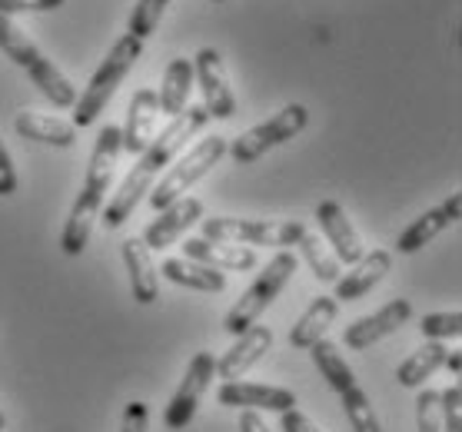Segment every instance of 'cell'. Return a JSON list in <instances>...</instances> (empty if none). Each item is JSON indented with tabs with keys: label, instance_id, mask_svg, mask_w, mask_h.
<instances>
[{
	"label": "cell",
	"instance_id": "33",
	"mask_svg": "<svg viewBox=\"0 0 462 432\" xmlns=\"http://www.w3.org/2000/svg\"><path fill=\"white\" fill-rule=\"evenodd\" d=\"M63 0H0V17H14V14H47L60 11Z\"/></svg>",
	"mask_w": 462,
	"mask_h": 432
},
{
	"label": "cell",
	"instance_id": "24",
	"mask_svg": "<svg viewBox=\"0 0 462 432\" xmlns=\"http://www.w3.org/2000/svg\"><path fill=\"white\" fill-rule=\"evenodd\" d=\"M160 273L167 276L170 283L183 286V290H197V293H223L226 290V273L223 270L203 266L197 260H187V256L167 260V263L160 266Z\"/></svg>",
	"mask_w": 462,
	"mask_h": 432
},
{
	"label": "cell",
	"instance_id": "19",
	"mask_svg": "<svg viewBox=\"0 0 462 432\" xmlns=\"http://www.w3.org/2000/svg\"><path fill=\"white\" fill-rule=\"evenodd\" d=\"M183 256L187 260H197L203 266H213V270H233V273H246V270H256L260 256L253 246H236V243H213V240H187L183 243Z\"/></svg>",
	"mask_w": 462,
	"mask_h": 432
},
{
	"label": "cell",
	"instance_id": "10",
	"mask_svg": "<svg viewBox=\"0 0 462 432\" xmlns=\"http://www.w3.org/2000/svg\"><path fill=\"white\" fill-rule=\"evenodd\" d=\"M193 77L200 80L203 110L210 114V120H230L236 114V94L230 90L226 67H223V57L217 47H203L193 57Z\"/></svg>",
	"mask_w": 462,
	"mask_h": 432
},
{
	"label": "cell",
	"instance_id": "30",
	"mask_svg": "<svg viewBox=\"0 0 462 432\" xmlns=\"http://www.w3.org/2000/svg\"><path fill=\"white\" fill-rule=\"evenodd\" d=\"M420 333L426 343H446V339H459L462 333V313L459 309H446V313H430L422 317Z\"/></svg>",
	"mask_w": 462,
	"mask_h": 432
},
{
	"label": "cell",
	"instance_id": "6",
	"mask_svg": "<svg viewBox=\"0 0 462 432\" xmlns=\"http://www.w3.org/2000/svg\"><path fill=\"white\" fill-rule=\"evenodd\" d=\"M296 266H300V260H296L290 250H280V253L270 260V263L263 266L260 273H256V280L250 283V290L236 299V306H233L230 313H226V319H223V329L230 333V336H240V333H246V329L256 323V319L273 306V299L280 293H283V286L293 280Z\"/></svg>",
	"mask_w": 462,
	"mask_h": 432
},
{
	"label": "cell",
	"instance_id": "15",
	"mask_svg": "<svg viewBox=\"0 0 462 432\" xmlns=\"http://www.w3.org/2000/svg\"><path fill=\"white\" fill-rule=\"evenodd\" d=\"M270 346H273V329L253 323V326L246 329V333H240L236 343L217 359V376H220L223 382L243 380V376L270 353Z\"/></svg>",
	"mask_w": 462,
	"mask_h": 432
},
{
	"label": "cell",
	"instance_id": "29",
	"mask_svg": "<svg viewBox=\"0 0 462 432\" xmlns=\"http://www.w3.org/2000/svg\"><path fill=\"white\" fill-rule=\"evenodd\" d=\"M170 0H137L134 11H130V23H126V33L137 37V41H147L150 33L160 27V17L167 14Z\"/></svg>",
	"mask_w": 462,
	"mask_h": 432
},
{
	"label": "cell",
	"instance_id": "2",
	"mask_svg": "<svg viewBox=\"0 0 462 432\" xmlns=\"http://www.w3.org/2000/svg\"><path fill=\"white\" fill-rule=\"evenodd\" d=\"M120 127L116 124H106L100 133H97L94 153H90V163H87V177H84V190L74 200V210L63 223L60 233V250L67 256H80L90 243V233H94V223L100 220V210L106 203V193H110V183H114L116 173V160H120Z\"/></svg>",
	"mask_w": 462,
	"mask_h": 432
},
{
	"label": "cell",
	"instance_id": "12",
	"mask_svg": "<svg viewBox=\"0 0 462 432\" xmlns=\"http://www.w3.org/2000/svg\"><path fill=\"white\" fill-rule=\"evenodd\" d=\"M217 402L230 409H253V412H290L296 409V392L286 386H266V382H223L217 390Z\"/></svg>",
	"mask_w": 462,
	"mask_h": 432
},
{
	"label": "cell",
	"instance_id": "36",
	"mask_svg": "<svg viewBox=\"0 0 462 432\" xmlns=\"http://www.w3.org/2000/svg\"><path fill=\"white\" fill-rule=\"evenodd\" d=\"M280 426H283V432H323L306 412H300V409L280 412Z\"/></svg>",
	"mask_w": 462,
	"mask_h": 432
},
{
	"label": "cell",
	"instance_id": "3",
	"mask_svg": "<svg viewBox=\"0 0 462 432\" xmlns=\"http://www.w3.org/2000/svg\"><path fill=\"white\" fill-rule=\"evenodd\" d=\"M0 51L11 57L14 64L27 70V77L33 80V87L41 90L53 106H74L77 104V87L60 74V67L47 60V53L27 37L21 23L14 17H0Z\"/></svg>",
	"mask_w": 462,
	"mask_h": 432
},
{
	"label": "cell",
	"instance_id": "21",
	"mask_svg": "<svg viewBox=\"0 0 462 432\" xmlns=\"http://www.w3.org/2000/svg\"><path fill=\"white\" fill-rule=\"evenodd\" d=\"M14 130L21 133L23 140H33V143H47V147H74L77 143V127L67 124L60 116H47V114H33V110H23L14 120Z\"/></svg>",
	"mask_w": 462,
	"mask_h": 432
},
{
	"label": "cell",
	"instance_id": "17",
	"mask_svg": "<svg viewBox=\"0 0 462 432\" xmlns=\"http://www.w3.org/2000/svg\"><path fill=\"white\" fill-rule=\"evenodd\" d=\"M200 220H203V200L183 197V200L170 203L167 210H160V216L143 230L140 240H143V246H147L150 253H153V250H167V246H173L193 223H200Z\"/></svg>",
	"mask_w": 462,
	"mask_h": 432
},
{
	"label": "cell",
	"instance_id": "23",
	"mask_svg": "<svg viewBox=\"0 0 462 432\" xmlns=\"http://www.w3.org/2000/svg\"><path fill=\"white\" fill-rule=\"evenodd\" d=\"M339 317V303L333 296H316L313 303L306 306V313L296 319V326L290 329V346L293 349H310L326 336V329L333 326V319Z\"/></svg>",
	"mask_w": 462,
	"mask_h": 432
},
{
	"label": "cell",
	"instance_id": "7",
	"mask_svg": "<svg viewBox=\"0 0 462 432\" xmlns=\"http://www.w3.org/2000/svg\"><path fill=\"white\" fill-rule=\"evenodd\" d=\"M306 124H310V110H306L303 104H286L280 114L256 124L253 130H246V133L233 140L226 150H230V157L236 160L240 167H250V163H256L260 157H266L270 150L283 147V143H290L293 137H300L306 130Z\"/></svg>",
	"mask_w": 462,
	"mask_h": 432
},
{
	"label": "cell",
	"instance_id": "18",
	"mask_svg": "<svg viewBox=\"0 0 462 432\" xmlns=\"http://www.w3.org/2000/svg\"><path fill=\"white\" fill-rule=\"evenodd\" d=\"M389 270H393V253H389V250H373V253H366L359 263L349 266V273H339V280L333 283L337 286L333 299H337V303L363 299V296L373 293V290L386 280Z\"/></svg>",
	"mask_w": 462,
	"mask_h": 432
},
{
	"label": "cell",
	"instance_id": "16",
	"mask_svg": "<svg viewBox=\"0 0 462 432\" xmlns=\"http://www.w3.org/2000/svg\"><path fill=\"white\" fill-rule=\"evenodd\" d=\"M459 216H462V193H449L439 207H432V210H426L422 216H416V220H412L410 226L400 233L396 250H400V253H406V256L420 253L422 246L436 240L442 230H449L452 223H459Z\"/></svg>",
	"mask_w": 462,
	"mask_h": 432
},
{
	"label": "cell",
	"instance_id": "13",
	"mask_svg": "<svg viewBox=\"0 0 462 432\" xmlns=\"http://www.w3.org/2000/svg\"><path fill=\"white\" fill-rule=\"evenodd\" d=\"M157 127H160V100H157V90H137L130 106H126V124L120 127V150L130 153V157H140L143 150L153 143L157 137Z\"/></svg>",
	"mask_w": 462,
	"mask_h": 432
},
{
	"label": "cell",
	"instance_id": "35",
	"mask_svg": "<svg viewBox=\"0 0 462 432\" xmlns=\"http://www.w3.org/2000/svg\"><path fill=\"white\" fill-rule=\"evenodd\" d=\"M17 193V170H14V157L4 137H0V197H14Z\"/></svg>",
	"mask_w": 462,
	"mask_h": 432
},
{
	"label": "cell",
	"instance_id": "25",
	"mask_svg": "<svg viewBox=\"0 0 462 432\" xmlns=\"http://www.w3.org/2000/svg\"><path fill=\"white\" fill-rule=\"evenodd\" d=\"M446 353H449L446 343H422L416 353H410L406 363H400V369H396V382H400L402 390H422V386L442 369Z\"/></svg>",
	"mask_w": 462,
	"mask_h": 432
},
{
	"label": "cell",
	"instance_id": "27",
	"mask_svg": "<svg viewBox=\"0 0 462 432\" xmlns=\"http://www.w3.org/2000/svg\"><path fill=\"white\" fill-rule=\"evenodd\" d=\"M296 246H300V253H303V260L310 263V270H313V276L319 283H337L339 273H343V263L333 256V250L326 246V240H319L316 233H303Z\"/></svg>",
	"mask_w": 462,
	"mask_h": 432
},
{
	"label": "cell",
	"instance_id": "8",
	"mask_svg": "<svg viewBox=\"0 0 462 432\" xmlns=\"http://www.w3.org/2000/svg\"><path fill=\"white\" fill-rule=\"evenodd\" d=\"M203 223V240L213 243H236V246H296L300 236L306 233L303 223L286 220H236V216H210Z\"/></svg>",
	"mask_w": 462,
	"mask_h": 432
},
{
	"label": "cell",
	"instance_id": "39",
	"mask_svg": "<svg viewBox=\"0 0 462 432\" xmlns=\"http://www.w3.org/2000/svg\"><path fill=\"white\" fill-rule=\"evenodd\" d=\"M7 429V416H4V412H0V432Z\"/></svg>",
	"mask_w": 462,
	"mask_h": 432
},
{
	"label": "cell",
	"instance_id": "22",
	"mask_svg": "<svg viewBox=\"0 0 462 432\" xmlns=\"http://www.w3.org/2000/svg\"><path fill=\"white\" fill-rule=\"evenodd\" d=\"M193 60L187 57H177L170 60L167 70H163V80H160L157 100H160V114H167L170 120L180 116L189 106V94H193Z\"/></svg>",
	"mask_w": 462,
	"mask_h": 432
},
{
	"label": "cell",
	"instance_id": "40",
	"mask_svg": "<svg viewBox=\"0 0 462 432\" xmlns=\"http://www.w3.org/2000/svg\"><path fill=\"white\" fill-rule=\"evenodd\" d=\"M217 4H220V0H217Z\"/></svg>",
	"mask_w": 462,
	"mask_h": 432
},
{
	"label": "cell",
	"instance_id": "9",
	"mask_svg": "<svg viewBox=\"0 0 462 432\" xmlns=\"http://www.w3.org/2000/svg\"><path fill=\"white\" fill-rule=\"evenodd\" d=\"M213 376H217V359L213 353H197V356L189 359L187 372H183V382L177 386L173 392V400H170L167 412H163V426L167 429H187L197 409H200V400L207 396L210 390Z\"/></svg>",
	"mask_w": 462,
	"mask_h": 432
},
{
	"label": "cell",
	"instance_id": "11",
	"mask_svg": "<svg viewBox=\"0 0 462 432\" xmlns=\"http://www.w3.org/2000/svg\"><path fill=\"white\" fill-rule=\"evenodd\" d=\"M410 319H412L410 299H393V303H386L383 309H376L373 317H363V319H356L353 326H346L343 343H346V349H353V353H363V349L376 346V343H383V339L393 336V333H400Z\"/></svg>",
	"mask_w": 462,
	"mask_h": 432
},
{
	"label": "cell",
	"instance_id": "28",
	"mask_svg": "<svg viewBox=\"0 0 462 432\" xmlns=\"http://www.w3.org/2000/svg\"><path fill=\"white\" fill-rule=\"evenodd\" d=\"M343 396V412H346V422L353 432H383L379 429V419H376V409H373V402L369 396L359 386H349L346 392H339Z\"/></svg>",
	"mask_w": 462,
	"mask_h": 432
},
{
	"label": "cell",
	"instance_id": "34",
	"mask_svg": "<svg viewBox=\"0 0 462 432\" xmlns=\"http://www.w3.org/2000/svg\"><path fill=\"white\" fill-rule=\"evenodd\" d=\"M120 432H150V406L147 402H140V400L126 402Z\"/></svg>",
	"mask_w": 462,
	"mask_h": 432
},
{
	"label": "cell",
	"instance_id": "38",
	"mask_svg": "<svg viewBox=\"0 0 462 432\" xmlns=\"http://www.w3.org/2000/svg\"><path fill=\"white\" fill-rule=\"evenodd\" d=\"M442 366L449 369L452 376H459V372H462V353H459V349H449V353H446V363H442Z\"/></svg>",
	"mask_w": 462,
	"mask_h": 432
},
{
	"label": "cell",
	"instance_id": "31",
	"mask_svg": "<svg viewBox=\"0 0 462 432\" xmlns=\"http://www.w3.org/2000/svg\"><path fill=\"white\" fill-rule=\"evenodd\" d=\"M439 426L442 432H462V390L452 382L449 390L439 392Z\"/></svg>",
	"mask_w": 462,
	"mask_h": 432
},
{
	"label": "cell",
	"instance_id": "14",
	"mask_svg": "<svg viewBox=\"0 0 462 432\" xmlns=\"http://www.w3.org/2000/svg\"><path fill=\"white\" fill-rule=\"evenodd\" d=\"M316 223H319V230H323L326 246L333 250V256H337L339 263L353 266L366 256V246L359 240L356 226H353V220H349L346 210H343L337 200H323L316 207Z\"/></svg>",
	"mask_w": 462,
	"mask_h": 432
},
{
	"label": "cell",
	"instance_id": "26",
	"mask_svg": "<svg viewBox=\"0 0 462 432\" xmlns=\"http://www.w3.org/2000/svg\"><path fill=\"white\" fill-rule=\"evenodd\" d=\"M310 356H313V366L319 369V376L326 380V386L337 392H346L349 386H356V372L346 363V356L339 353L337 343L329 339H319L316 346H310Z\"/></svg>",
	"mask_w": 462,
	"mask_h": 432
},
{
	"label": "cell",
	"instance_id": "20",
	"mask_svg": "<svg viewBox=\"0 0 462 432\" xmlns=\"http://www.w3.org/2000/svg\"><path fill=\"white\" fill-rule=\"evenodd\" d=\"M120 253H124L126 273H130V290H134V299H137L140 306L157 303V296H160L157 266H153V256H150V250L143 246V240H140V236H130V240H124Z\"/></svg>",
	"mask_w": 462,
	"mask_h": 432
},
{
	"label": "cell",
	"instance_id": "37",
	"mask_svg": "<svg viewBox=\"0 0 462 432\" xmlns=\"http://www.w3.org/2000/svg\"><path fill=\"white\" fill-rule=\"evenodd\" d=\"M240 432H273V429L266 426V419H263L260 412L243 409V416H240Z\"/></svg>",
	"mask_w": 462,
	"mask_h": 432
},
{
	"label": "cell",
	"instance_id": "4",
	"mask_svg": "<svg viewBox=\"0 0 462 432\" xmlns=\"http://www.w3.org/2000/svg\"><path fill=\"white\" fill-rule=\"evenodd\" d=\"M143 53V41L124 33L120 41L110 47V53L104 57V64L97 67V74L90 77V84L84 87V94L77 97L74 104V127H90L97 124V116L104 114L106 104L114 100L116 87L124 84L126 74L134 70V64L140 60Z\"/></svg>",
	"mask_w": 462,
	"mask_h": 432
},
{
	"label": "cell",
	"instance_id": "1",
	"mask_svg": "<svg viewBox=\"0 0 462 432\" xmlns=\"http://www.w3.org/2000/svg\"><path fill=\"white\" fill-rule=\"evenodd\" d=\"M207 124H210V114L203 110V104H197V106H187L183 114L173 116L167 127L160 130L157 137H153V143H150L137 157V163L130 167V173L120 179V187H116L114 197L104 203L100 216H104L106 230H116V226H124V223L134 216L140 200L150 197L153 183L163 177V170L177 160L180 150H187L189 140L197 137Z\"/></svg>",
	"mask_w": 462,
	"mask_h": 432
},
{
	"label": "cell",
	"instance_id": "32",
	"mask_svg": "<svg viewBox=\"0 0 462 432\" xmlns=\"http://www.w3.org/2000/svg\"><path fill=\"white\" fill-rule=\"evenodd\" d=\"M416 432H442L439 392L420 390V396H416Z\"/></svg>",
	"mask_w": 462,
	"mask_h": 432
},
{
	"label": "cell",
	"instance_id": "5",
	"mask_svg": "<svg viewBox=\"0 0 462 432\" xmlns=\"http://www.w3.org/2000/svg\"><path fill=\"white\" fill-rule=\"evenodd\" d=\"M223 153H226V137H220V133H213V137H207V140H197V143H193L180 160H173V163L163 170V177L153 183V190H150V197H147L150 207L160 213V210H167L170 203L183 200L189 187H193L197 179L207 177V173L220 163Z\"/></svg>",
	"mask_w": 462,
	"mask_h": 432
}]
</instances>
